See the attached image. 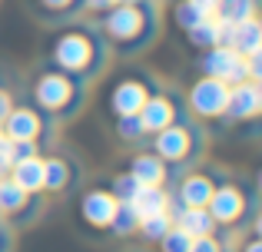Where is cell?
Instances as JSON below:
<instances>
[{
    "label": "cell",
    "instance_id": "1",
    "mask_svg": "<svg viewBox=\"0 0 262 252\" xmlns=\"http://www.w3.org/2000/svg\"><path fill=\"white\" fill-rule=\"evenodd\" d=\"M203 70L209 77L223 80V83H243V80H249L246 57L236 53L232 47H209V53L203 57Z\"/></svg>",
    "mask_w": 262,
    "mask_h": 252
},
{
    "label": "cell",
    "instance_id": "2",
    "mask_svg": "<svg viewBox=\"0 0 262 252\" xmlns=\"http://www.w3.org/2000/svg\"><path fill=\"white\" fill-rule=\"evenodd\" d=\"M189 103L199 117H219V113H226V103H229V83L216 77L199 80L189 93Z\"/></svg>",
    "mask_w": 262,
    "mask_h": 252
},
{
    "label": "cell",
    "instance_id": "3",
    "mask_svg": "<svg viewBox=\"0 0 262 252\" xmlns=\"http://www.w3.org/2000/svg\"><path fill=\"white\" fill-rule=\"evenodd\" d=\"M262 110V93L256 86V80H243L236 83V90H229V103H226V113L236 120H249Z\"/></svg>",
    "mask_w": 262,
    "mask_h": 252
},
{
    "label": "cell",
    "instance_id": "4",
    "mask_svg": "<svg viewBox=\"0 0 262 252\" xmlns=\"http://www.w3.org/2000/svg\"><path fill=\"white\" fill-rule=\"evenodd\" d=\"M209 216L212 219H219V222H232V219H239V213H243V196H239V189H232V186H223V189H212V196H209Z\"/></svg>",
    "mask_w": 262,
    "mask_h": 252
},
{
    "label": "cell",
    "instance_id": "5",
    "mask_svg": "<svg viewBox=\"0 0 262 252\" xmlns=\"http://www.w3.org/2000/svg\"><path fill=\"white\" fill-rule=\"evenodd\" d=\"M90 60V43L86 37H77V33H70V37H63L57 43V63L67 66V70H80V66H86Z\"/></svg>",
    "mask_w": 262,
    "mask_h": 252
},
{
    "label": "cell",
    "instance_id": "6",
    "mask_svg": "<svg viewBox=\"0 0 262 252\" xmlns=\"http://www.w3.org/2000/svg\"><path fill=\"white\" fill-rule=\"evenodd\" d=\"M186 149H189V136H186L183 126H163L160 133H156V153L163 156V159H183Z\"/></svg>",
    "mask_w": 262,
    "mask_h": 252
},
{
    "label": "cell",
    "instance_id": "7",
    "mask_svg": "<svg viewBox=\"0 0 262 252\" xmlns=\"http://www.w3.org/2000/svg\"><path fill=\"white\" fill-rule=\"evenodd\" d=\"M232 50L243 53V57H252V53L262 50V27L256 24V17L239 20L232 27Z\"/></svg>",
    "mask_w": 262,
    "mask_h": 252
},
{
    "label": "cell",
    "instance_id": "8",
    "mask_svg": "<svg viewBox=\"0 0 262 252\" xmlns=\"http://www.w3.org/2000/svg\"><path fill=\"white\" fill-rule=\"evenodd\" d=\"M4 123H7V129H4L7 140H33L40 133V120L33 110H10L4 117Z\"/></svg>",
    "mask_w": 262,
    "mask_h": 252
},
{
    "label": "cell",
    "instance_id": "9",
    "mask_svg": "<svg viewBox=\"0 0 262 252\" xmlns=\"http://www.w3.org/2000/svg\"><path fill=\"white\" fill-rule=\"evenodd\" d=\"M116 213V196L113 193H90L83 199V216L93 226H110Z\"/></svg>",
    "mask_w": 262,
    "mask_h": 252
},
{
    "label": "cell",
    "instance_id": "10",
    "mask_svg": "<svg viewBox=\"0 0 262 252\" xmlns=\"http://www.w3.org/2000/svg\"><path fill=\"white\" fill-rule=\"evenodd\" d=\"M37 100L47 106V110H57V106H63L67 100H70V80H67V77H57V73L43 77V80L37 83Z\"/></svg>",
    "mask_w": 262,
    "mask_h": 252
},
{
    "label": "cell",
    "instance_id": "11",
    "mask_svg": "<svg viewBox=\"0 0 262 252\" xmlns=\"http://www.w3.org/2000/svg\"><path fill=\"white\" fill-rule=\"evenodd\" d=\"M140 27H143V17H140V10H136L133 4L116 7V10L110 13V20H106V30L113 33V37H120V40L133 37V33L140 30Z\"/></svg>",
    "mask_w": 262,
    "mask_h": 252
},
{
    "label": "cell",
    "instance_id": "12",
    "mask_svg": "<svg viewBox=\"0 0 262 252\" xmlns=\"http://www.w3.org/2000/svg\"><path fill=\"white\" fill-rule=\"evenodd\" d=\"M136 117H140V123H143V129H149V133H160L163 126H169L173 123V106L166 103V100H149L146 97V103L140 106V113H136Z\"/></svg>",
    "mask_w": 262,
    "mask_h": 252
},
{
    "label": "cell",
    "instance_id": "13",
    "mask_svg": "<svg viewBox=\"0 0 262 252\" xmlns=\"http://www.w3.org/2000/svg\"><path fill=\"white\" fill-rule=\"evenodd\" d=\"M146 103V90H143L140 83H120L113 93V110L120 113V117H133V113H140V106Z\"/></svg>",
    "mask_w": 262,
    "mask_h": 252
},
{
    "label": "cell",
    "instance_id": "14",
    "mask_svg": "<svg viewBox=\"0 0 262 252\" xmlns=\"http://www.w3.org/2000/svg\"><path fill=\"white\" fill-rule=\"evenodd\" d=\"M13 182H20V186H24V193L43 189V159L27 156V159L13 163Z\"/></svg>",
    "mask_w": 262,
    "mask_h": 252
},
{
    "label": "cell",
    "instance_id": "15",
    "mask_svg": "<svg viewBox=\"0 0 262 252\" xmlns=\"http://www.w3.org/2000/svg\"><path fill=\"white\" fill-rule=\"evenodd\" d=\"M212 216H209V209L206 206H189V209H183L179 213V219H176V226L183 229V233H189V236H209L212 233Z\"/></svg>",
    "mask_w": 262,
    "mask_h": 252
},
{
    "label": "cell",
    "instance_id": "16",
    "mask_svg": "<svg viewBox=\"0 0 262 252\" xmlns=\"http://www.w3.org/2000/svg\"><path fill=\"white\" fill-rule=\"evenodd\" d=\"M129 202L136 206L140 219H143V216H153V213H166V206H169L166 193H163L160 186H140V189H136V196H133Z\"/></svg>",
    "mask_w": 262,
    "mask_h": 252
},
{
    "label": "cell",
    "instance_id": "17",
    "mask_svg": "<svg viewBox=\"0 0 262 252\" xmlns=\"http://www.w3.org/2000/svg\"><path fill=\"white\" fill-rule=\"evenodd\" d=\"M129 176H133L140 186H160V182L166 179V169H163L160 156H136Z\"/></svg>",
    "mask_w": 262,
    "mask_h": 252
},
{
    "label": "cell",
    "instance_id": "18",
    "mask_svg": "<svg viewBox=\"0 0 262 252\" xmlns=\"http://www.w3.org/2000/svg\"><path fill=\"white\" fill-rule=\"evenodd\" d=\"M183 202L186 206H206L212 196V182L206 179V176H189V179L183 182Z\"/></svg>",
    "mask_w": 262,
    "mask_h": 252
},
{
    "label": "cell",
    "instance_id": "19",
    "mask_svg": "<svg viewBox=\"0 0 262 252\" xmlns=\"http://www.w3.org/2000/svg\"><path fill=\"white\" fill-rule=\"evenodd\" d=\"M256 4L252 0H219L216 4V17L219 20H229V24H239V20H249Z\"/></svg>",
    "mask_w": 262,
    "mask_h": 252
},
{
    "label": "cell",
    "instance_id": "20",
    "mask_svg": "<svg viewBox=\"0 0 262 252\" xmlns=\"http://www.w3.org/2000/svg\"><path fill=\"white\" fill-rule=\"evenodd\" d=\"M189 40L196 47H206V50H209V47H219V20H216V13H212V17H206L203 24H196L189 30Z\"/></svg>",
    "mask_w": 262,
    "mask_h": 252
},
{
    "label": "cell",
    "instance_id": "21",
    "mask_svg": "<svg viewBox=\"0 0 262 252\" xmlns=\"http://www.w3.org/2000/svg\"><path fill=\"white\" fill-rule=\"evenodd\" d=\"M110 226H113L120 236L133 233V229L140 226V213H136L133 202H116V213H113V222H110Z\"/></svg>",
    "mask_w": 262,
    "mask_h": 252
},
{
    "label": "cell",
    "instance_id": "22",
    "mask_svg": "<svg viewBox=\"0 0 262 252\" xmlns=\"http://www.w3.org/2000/svg\"><path fill=\"white\" fill-rule=\"evenodd\" d=\"M140 229L146 239H163V236L173 229V216L169 213H153V216H143L140 219Z\"/></svg>",
    "mask_w": 262,
    "mask_h": 252
},
{
    "label": "cell",
    "instance_id": "23",
    "mask_svg": "<svg viewBox=\"0 0 262 252\" xmlns=\"http://www.w3.org/2000/svg\"><path fill=\"white\" fill-rule=\"evenodd\" d=\"M27 202V193H24V186L20 182H13V179H0V209H20Z\"/></svg>",
    "mask_w": 262,
    "mask_h": 252
},
{
    "label": "cell",
    "instance_id": "24",
    "mask_svg": "<svg viewBox=\"0 0 262 252\" xmlns=\"http://www.w3.org/2000/svg\"><path fill=\"white\" fill-rule=\"evenodd\" d=\"M163 252H189V242H192V236L189 233H183L179 226H173L166 236H163Z\"/></svg>",
    "mask_w": 262,
    "mask_h": 252
},
{
    "label": "cell",
    "instance_id": "25",
    "mask_svg": "<svg viewBox=\"0 0 262 252\" xmlns=\"http://www.w3.org/2000/svg\"><path fill=\"white\" fill-rule=\"evenodd\" d=\"M206 17H209V13H203L199 7H192L189 0L176 7V20H179V27H183V30H192V27H196V24H203Z\"/></svg>",
    "mask_w": 262,
    "mask_h": 252
},
{
    "label": "cell",
    "instance_id": "26",
    "mask_svg": "<svg viewBox=\"0 0 262 252\" xmlns=\"http://www.w3.org/2000/svg\"><path fill=\"white\" fill-rule=\"evenodd\" d=\"M67 182V166L60 159H50V163H43V186H50V189H60Z\"/></svg>",
    "mask_w": 262,
    "mask_h": 252
},
{
    "label": "cell",
    "instance_id": "27",
    "mask_svg": "<svg viewBox=\"0 0 262 252\" xmlns=\"http://www.w3.org/2000/svg\"><path fill=\"white\" fill-rule=\"evenodd\" d=\"M113 189H116V199L120 202H129L136 196V189H140V182H136L133 176H120V179L113 182Z\"/></svg>",
    "mask_w": 262,
    "mask_h": 252
},
{
    "label": "cell",
    "instance_id": "28",
    "mask_svg": "<svg viewBox=\"0 0 262 252\" xmlns=\"http://www.w3.org/2000/svg\"><path fill=\"white\" fill-rule=\"evenodd\" d=\"M140 133H146L143 129V123H140V117H120V136H126V140H136Z\"/></svg>",
    "mask_w": 262,
    "mask_h": 252
},
{
    "label": "cell",
    "instance_id": "29",
    "mask_svg": "<svg viewBox=\"0 0 262 252\" xmlns=\"http://www.w3.org/2000/svg\"><path fill=\"white\" fill-rule=\"evenodd\" d=\"M189 252H219V242L212 236H192Z\"/></svg>",
    "mask_w": 262,
    "mask_h": 252
},
{
    "label": "cell",
    "instance_id": "30",
    "mask_svg": "<svg viewBox=\"0 0 262 252\" xmlns=\"http://www.w3.org/2000/svg\"><path fill=\"white\" fill-rule=\"evenodd\" d=\"M7 166H13V159H10V140L0 133V169H7Z\"/></svg>",
    "mask_w": 262,
    "mask_h": 252
},
{
    "label": "cell",
    "instance_id": "31",
    "mask_svg": "<svg viewBox=\"0 0 262 252\" xmlns=\"http://www.w3.org/2000/svg\"><path fill=\"white\" fill-rule=\"evenodd\" d=\"M189 4H192V7H199L203 13H209V17H212V13H216V4H219V0H189Z\"/></svg>",
    "mask_w": 262,
    "mask_h": 252
},
{
    "label": "cell",
    "instance_id": "32",
    "mask_svg": "<svg viewBox=\"0 0 262 252\" xmlns=\"http://www.w3.org/2000/svg\"><path fill=\"white\" fill-rule=\"evenodd\" d=\"M7 113H10V97H7V93H0V123H4Z\"/></svg>",
    "mask_w": 262,
    "mask_h": 252
},
{
    "label": "cell",
    "instance_id": "33",
    "mask_svg": "<svg viewBox=\"0 0 262 252\" xmlns=\"http://www.w3.org/2000/svg\"><path fill=\"white\" fill-rule=\"evenodd\" d=\"M116 0H90V7H113Z\"/></svg>",
    "mask_w": 262,
    "mask_h": 252
},
{
    "label": "cell",
    "instance_id": "34",
    "mask_svg": "<svg viewBox=\"0 0 262 252\" xmlns=\"http://www.w3.org/2000/svg\"><path fill=\"white\" fill-rule=\"evenodd\" d=\"M43 4H47V7H67L70 0H43Z\"/></svg>",
    "mask_w": 262,
    "mask_h": 252
},
{
    "label": "cell",
    "instance_id": "35",
    "mask_svg": "<svg viewBox=\"0 0 262 252\" xmlns=\"http://www.w3.org/2000/svg\"><path fill=\"white\" fill-rule=\"evenodd\" d=\"M246 252H262V246H259V242H249V249H246Z\"/></svg>",
    "mask_w": 262,
    "mask_h": 252
},
{
    "label": "cell",
    "instance_id": "36",
    "mask_svg": "<svg viewBox=\"0 0 262 252\" xmlns=\"http://www.w3.org/2000/svg\"><path fill=\"white\" fill-rule=\"evenodd\" d=\"M116 4H136V0H116Z\"/></svg>",
    "mask_w": 262,
    "mask_h": 252
}]
</instances>
